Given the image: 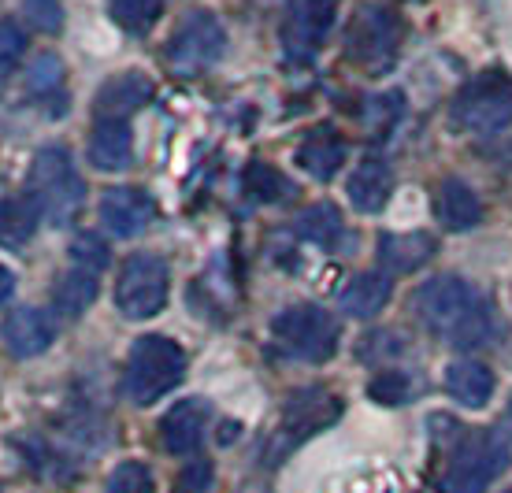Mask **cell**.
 I'll return each instance as SVG.
<instances>
[{
	"label": "cell",
	"instance_id": "cell-1",
	"mask_svg": "<svg viewBox=\"0 0 512 493\" xmlns=\"http://www.w3.org/2000/svg\"><path fill=\"white\" fill-rule=\"evenodd\" d=\"M416 316L453 345L475 349L490 338V312L475 290L457 275H438L416 290Z\"/></svg>",
	"mask_w": 512,
	"mask_h": 493
},
{
	"label": "cell",
	"instance_id": "cell-2",
	"mask_svg": "<svg viewBox=\"0 0 512 493\" xmlns=\"http://www.w3.org/2000/svg\"><path fill=\"white\" fill-rule=\"evenodd\" d=\"M26 201L38 208V219H49V227H67L78 215L86 201V182L64 145L38 149L26 175Z\"/></svg>",
	"mask_w": 512,
	"mask_h": 493
},
{
	"label": "cell",
	"instance_id": "cell-3",
	"mask_svg": "<svg viewBox=\"0 0 512 493\" xmlns=\"http://www.w3.org/2000/svg\"><path fill=\"white\" fill-rule=\"evenodd\" d=\"M186 379V353L164 334H145L130 345L123 393L130 405L149 408Z\"/></svg>",
	"mask_w": 512,
	"mask_h": 493
},
{
	"label": "cell",
	"instance_id": "cell-4",
	"mask_svg": "<svg viewBox=\"0 0 512 493\" xmlns=\"http://www.w3.org/2000/svg\"><path fill=\"white\" fill-rule=\"evenodd\" d=\"M449 123L453 130L494 138L512 127V78L505 71H487L472 78L468 86L449 104Z\"/></svg>",
	"mask_w": 512,
	"mask_h": 493
},
{
	"label": "cell",
	"instance_id": "cell-5",
	"mask_svg": "<svg viewBox=\"0 0 512 493\" xmlns=\"http://www.w3.org/2000/svg\"><path fill=\"white\" fill-rule=\"evenodd\" d=\"M405 26L383 4H360L346 23V56L368 75H386L397 64Z\"/></svg>",
	"mask_w": 512,
	"mask_h": 493
},
{
	"label": "cell",
	"instance_id": "cell-6",
	"mask_svg": "<svg viewBox=\"0 0 512 493\" xmlns=\"http://www.w3.org/2000/svg\"><path fill=\"white\" fill-rule=\"evenodd\" d=\"M271 334L279 349L308 364H323L338 353V319L320 304H294L279 312L271 319Z\"/></svg>",
	"mask_w": 512,
	"mask_h": 493
},
{
	"label": "cell",
	"instance_id": "cell-7",
	"mask_svg": "<svg viewBox=\"0 0 512 493\" xmlns=\"http://www.w3.org/2000/svg\"><path fill=\"white\" fill-rule=\"evenodd\" d=\"M227 52V30L216 15L197 8V12H186L182 23L175 26L171 34V45H167V67L179 78L205 75L208 67L219 64V56Z\"/></svg>",
	"mask_w": 512,
	"mask_h": 493
},
{
	"label": "cell",
	"instance_id": "cell-8",
	"mask_svg": "<svg viewBox=\"0 0 512 493\" xmlns=\"http://www.w3.org/2000/svg\"><path fill=\"white\" fill-rule=\"evenodd\" d=\"M509 442L487 430V434H472L468 442L457 449L453 464L446 468L438 490L442 493H487V486L509 468Z\"/></svg>",
	"mask_w": 512,
	"mask_h": 493
},
{
	"label": "cell",
	"instance_id": "cell-9",
	"mask_svg": "<svg viewBox=\"0 0 512 493\" xmlns=\"http://www.w3.org/2000/svg\"><path fill=\"white\" fill-rule=\"evenodd\" d=\"M167 293H171V271H167V260H160L156 253H134L119 271L116 304L127 319L160 316Z\"/></svg>",
	"mask_w": 512,
	"mask_h": 493
},
{
	"label": "cell",
	"instance_id": "cell-10",
	"mask_svg": "<svg viewBox=\"0 0 512 493\" xmlns=\"http://www.w3.org/2000/svg\"><path fill=\"white\" fill-rule=\"evenodd\" d=\"M342 416V401L334 397L331 390H323V386H308V390H297L286 408H282V423H279V434H275V445L279 449H294L301 445L305 438L312 434H320L327 430L331 423H338Z\"/></svg>",
	"mask_w": 512,
	"mask_h": 493
},
{
	"label": "cell",
	"instance_id": "cell-11",
	"mask_svg": "<svg viewBox=\"0 0 512 493\" xmlns=\"http://www.w3.org/2000/svg\"><path fill=\"white\" fill-rule=\"evenodd\" d=\"M342 0H290L282 15V49L290 60H308L312 52H320L327 34L338 23Z\"/></svg>",
	"mask_w": 512,
	"mask_h": 493
},
{
	"label": "cell",
	"instance_id": "cell-12",
	"mask_svg": "<svg viewBox=\"0 0 512 493\" xmlns=\"http://www.w3.org/2000/svg\"><path fill=\"white\" fill-rule=\"evenodd\" d=\"M156 215L153 197L145 190H134V186H116L101 197V223L108 234L116 238H138L149 230Z\"/></svg>",
	"mask_w": 512,
	"mask_h": 493
},
{
	"label": "cell",
	"instance_id": "cell-13",
	"mask_svg": "<svg viewBox=\"0 0 512 493\" xmlns=\"http://www.w3.org/2000/svg\"><path fill=\"white\" fill-rule=\"evenodd\" d=\"M0 338H4V349L19 360H30V356H41L45 349L52 345L56 338V327H52V319L41 312V308H15L12 316L4 319V327H0Z\"/></svg>",
	"mask_w": 512,
	"mask_h": 493
},
{
	"label": "cell",
	"instance_id": "cell-14",
	"mask_svg": "<svg viewBox=\"0 0 512 493\" xmlns=\"http://www.w3.org/2000/svg\"><path fill=\"white\" fill-rule=\"evenodd\" d=\"M153 78L149 75H138V71H127V75H116L108 78L101 89H97V115L101 119H116V123H127V115H134L138 108L153 101Z\"/></svg>",
	"mask_w": 512,
	"mask_h": 493
},
{
	"label": "cell",
	"instance_id": "cell-15",
	"mask_svg": "<svg viewBox=\"0 0 512 493\" xmlns=\"http://www.w3.org/2000/svg\"><path fill=\"white\" fill-rule=\"evenodd\" d=\"M208 423V405L205 401H179V405L167 408V416L160 419V442H164L167 453L186 456L201 445V434H205Z\"/></svg>",
	"mask_w": 512,
	"mask_h": 493
},
{
	"label": "cell",
	"instance_id": "cell-16",
	"mask_svg": "<svg viewBox=\"0 0 512 493\" xmlns=\"http://www.w3.org/2000/svg\"><path fill=\"white\" fill-rule=\"evenodd\" d=\"M435 212L442 227L453 230V234H461V230L479 227L483 201H479V193H475L464 178H446L435 193Z\"/></svg>",
	"mask_w": 512,
	"mask_h": 493
},
{
	"label": "cell",
	"instance_id": "cell-17",
	"mask_svg": "<svg viewBox=\"0 0 512 493\" xmlns=\"http://www.w3.org/2000/svg\"><path fill=\"white\" fill-rule=\"evenodd\" d=\"M86 156L97 171H127L130 160H134V138H130L127 123H116V119H101L97 130L90 134V145H86Z\"/></svg>",
	"mask_w": 512,
	"mask_h": 493
},
{
	"label": "cell",
	"instance_id": "cell-18",
	"mask_svg": "<svg viewBox=\"0 0 512 493\" xmlns=\"http://www.w3.org/2000/svg\"><path fill=\"white\" fill-rule=\"evenodd\" d=\"M438 253V241L423 230H409V234H383L379 238V264L394 275H409L420 271L431 256Z\"/></svg>",
	"mask_w": 512,
	"mask_h": 493
},
{
	"label": "cell",
	"instance_id": "cell-19",
	"mask_svg": "<svg viewBox=\"0 0 512 493\" xmlns=\"http://www.w3.org/2000/svg\"><path fill=\"white\" fill-rule=\"evenodd\" d=\"M346 193H349V201H353L357 212L375 215L386 201H390V193H394V171H390L383 160L368 156V160L349 175Z\"/></svg>",
	"mask_w": 512,
	"mask_h": 493
},
{
	"label": "cell",
	"instance_id": "cell-20",
	"mask_svg": "<svg viewBox=\"0 0 512 493\" xmlns=\"http://www.w3.org/2000/svg\"><path fill=\"white\" fill-rule=\"evenodd\" d=\"M297 164L305 167L312 178L327 182V178H334L338 167L346 164V141H342V134H334L331 127L316 130V134H308V138L301 141Z\"/></svg>",
	"mask_w": 512,
	"mask_h": 493
},
{
	"label": "cell",
	"instance_id": "cell-21",
	"mask_svg": "<svg viewBox=\"0 0 512 493\" xmlns=\"http://www.w3.org/2000/svg\"><path fill=\"white\" fill-rule=\"evenodd\" d=\"M446 390L453 401H461L464 408H483L494 393V371L479 360H457L446 371Z\"/></svg>",
	"mask_w": 512,
	"mask_h": 493
},
{
	"label": "cell",
	"instance_id": "cell-22",
	"mask_svg": "<svg viewBox=\"0 0 512 493\" xmlns=\"http://www.w3.org/2000/svg\"><path fill=\"white\" fill-rule=\"evenodd\" d=\"M390 275L383 271H360L357 279L349 282L346 290H342V312L353 319H372L379 316L390 301Z\"/></svg>",
	"mask_w": 512,
	"mask_h": 493
},
{
	"label": "cell",
	"instance_id": "cell-23",
	"mask_svg": "<svg viewBox=\"0 0 512 493\" xmlns=\"http://www.w3.org/2000/svg\"><path fill=\"white\" fill-rule=\"evenodd\" d=\"M38 230V208L26 197H0V249H23Z\"/></svg>",
	"mask_w": 512,
	"mask_h": 493
},
{
	"label": "cell",
	"instance_id": "cell-24",
	"mask_svg": "<svg viewBox=\"0 0 512 493\" xmlns=\"http://www.w3.org/2000/svg\"><path fill=\"white\" fill-rule=\"evenodd\" d=\"M93 301H97V275H93V271H82V267L60 275L56 290H52V304H56V312L67 316V319L82 316Z\"/></svg>",
	"mask_w": 512,
	"mask_h": 493
},
{
	"label": "cell",
	"instance_id": "cell-25",
	"mask_svg": "<svg viewBox=\"0 0 512 493\" xmlns=\"http://www.w3.org/2000/svg\"><path fill=\"white\" fill-rule=\"evenodd\" d=\"M242 186L245 193L253 197V201L260 204H279V201H290L294 197V182L282 175L279 167H271L264 164V160H253V164L245 167V175H242Z\"/></svg>",
	"mask_w": 512,
	"mask_h": 493
},
{
	"label": "cell",
	"instance_id": "cell-26",
	"mask_svg": "<svg viewBox=\"0 0 512 493\" xmlns=\"http://www.w3.org/2000/svg\"><path fill=\"white\" fill-rule=\"evenodd\" d=\"M297 234L312 241V245H320V249H331L334 241L342 238V215H338V208L331 201L312 204V208L297 215Z\"/></svg>",
	"mask_w": 512,
	"mask_h": 493
},
{
	"label": "cell",
	"instance_id": "cell-27",
	"mask_svg": "<svg viewBox=\"0 0 512 493\" xmlns=\"http://www.w3.org/2000/svg\"><path fill=\"white\" fill-rule=\"evenodd\" d=\"M108 4V15L116 19L127 34H145L153 30V23L164 12V0H104Z\"/></svg>",
	"mask_w": 512,
	"mask_h": 493
},
{
	"label": "cell",
	"instance_id": "cell-28",
	"mask_svg": "<svg viewBox=\"0 0 512 493\" xmlns=\"http://www.w3.org/2000/svg\"><path fill=\"white\" fill-rule=\"evenodd\" d=\"M401 115H405V101H401V93H379V97H368V104H364L360 119H364L368 134H375V138H386V134L401 123Z\"/></svg>",
	"mask_w": 512,
	"mask_h": 493
},
{
	"label": "cell",
	"instance_id": "cell-29",
	"mask_svg": "<svg viewBox=\"0 0 512 493\" xmlns=\"http://www.w3.org/2000/svg\"><path fill=\"white\" fill-rule=\"evenodd\" d=\"M368 397H372L375 405H405L412 397V379L405 375V371H397V367H386V371H379L372 382H368Z\"/></svg>",
	"mask_w": 512,
	"mask_h": 493
},
{
	"label": "cell",
	"instance_id": "cell-30",
	"mask_svg": "<svg viewBox=\"0 0 512 493\" xmlns=\"http://www.w3.org/2000/svg\"><path fill=\"white\" fill-rule=\"evenodd\" d=\"M108 493H156V482H153V475H149L145 464L127 460V464H119V468L112 471V479H108Z\"/></svg>",
	"mask_w": 512,
	"mask_h": 493
},
{
	"label": "cell",
	"instance_id": "cell-31",
	"mask_svg": "<svg viewBox=\"0 0 512 493\" xmlns=\"http://www.w3.org/2000/svg\"><path fill=\"white\" fill-rule=\"evenodd\" d=\"M60 82H64V64H60L56 52L38 56L34 67L26 71V86L34 89V93H41V97H49V89H60Z\"/></svg>",
	"mask_w": 512,
	"mask_h": 493
},
{
	"label": "cell",
	"instance_id": "cell-32",
	"mask_svg": "<svg viewBox=\"0 0 512 493\" xmlns=\"http://www.w3.org/2000/svg\"><path fill=\"white\" fill-rule=\"evenodd\" d=\"M71 260H75L82 271H101V267H108V245H104L97 234H78L75 241H71Z\"/></svg>",
	"mask_w": 512,
	"mask_h": 493
},
{
	"label": "cell",
	"instance_id": "cell-33",
	"mask_svg": "<svg viewBox=\"0 0 512 493\" xmlns=\"http://www.w3.org/2000/svg\"><path fill=\"white\" fill-rule=\"evenodd\" d=\"M216 490V468H212V460H193L186 464V471L179 475L175 482V493H212Z\"/></svg>",
	"mask_w": 512,
	"mask_h": 493
},
{
	"label": "cell",
	"instance_id": "cell-34",
	"mask_svg": "<svg viewBox=\"0 0 512 493\" xmlns=\"http://www.w3.org/2000/svg\"><path fill=\"white\" fill-rule=\"evenodd\" d=\"M26 52V30L15 19H0V71H12Z\"/></svg>",
	"mask_w": 512,
	"mask_h": 493
},
{
	"label": "cell",
	"instance_id": "cell-35",
	"mask_svg": "<svg viewBox=\"0 0 512 493\" xmlns=\"http://www.w3.org/2000/svg\"><path fill=\"white\" fill-rule=\"evenodd\" d=\"M26 15L38 30H60V23H64V12L56 0H26Z\"/></svg>",
	"mask_w": 512,
	"mask_h": 493
},
{
	"label": "cell",
	"instance_id": "cell-36",
	"mask_svg": "<svg viewBox=\"0 0 512 493\" xmlns=\"http://www.w3.org/2000/svg\"><path fill=\"white\" fill-rule=\"evenodd\" d=\"M12 290H15V275L4 264H0V304L12 297Z\"/></svg>",
	"mask_w": 512,
	"mask_h": 493
}]
</instances>
